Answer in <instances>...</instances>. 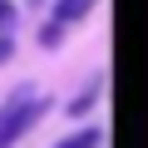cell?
Returning <instances> with one entry per match:
<instances>
[{
    "label": "cell",
    "instance_id": "cell-1",
    "mask_svg": "<svg viewBox=\"0 0 148 148\" xmlns=\"http://www.w3.org/2000/svg\"><path fill=\"white\" fill-rule=\"evenodd\" d=\"M45 114H49V99H45L40 89H30V84L10 89L5 104H0V148H15V143L45 119Z\"/></svg>",
    "mask_w": 148,
    "mask_h": 148
},
{
    "label": "cell",
    "instance_id": "cell-2",
    "mask_svg": "<svg viewBox=\"0 0 148 148\" xmlns=\"http://www.w3.org/2000/svg\"><path fill=\"white\" fill-rule=\"evenodd\" d=\"M99 94H104V74H94V79H89V84H84L79 94H74V99L64 104V114H69V119H84V114H89V109L99 104Z\"/></svg>",
    "mask_w": 148,
    "mask_h": 148
},
{
    "label": "cell",
    "instance_id": "cell-3",
    "mask_svg": "<svg viewBox=\"0 0 148 148\" xmlns=\"http://www.w3.org/2000/svg\"><path fill=\"white\" fill-rule=\"evenodd\" d=\"M94 5H99V0H54V15H49V20H59V25H79Z\"/></svg>",
    "mask_w": 148,
    "mask_h": 148
},
{
    "label": "cell",
    "instance_id": "cell-4",
    "mask_svg": "<svg viewBox=\"0 0 148 148\" xmlns=\"http://www.w3.org/2000/svg\"><path fill=\"white\" fill-rule=\"evenodd\" d=\"M99 143H104V128H79V133L59 138L54 148H99Z\"/></svg>",
    "mask_w": 148,
    "mask_h": 148
},
{
    "label": "cell",
    "instance_id": "cell-5",
    "mask_svg": "<svg viewBox=\"0 0 148 148\" xmlns=\"http://www.w3.org/2000/svg\"><path fill=\"white\" fill-rule=\"evenodd\" d=\"M64 30H69V25H59V20L40 25V45H45V49H59V45H64Z\"/></svg>",
    "mask_w": 148,
    "mask_h": 148
},
{
    "label": "cell",
    "instance_id": "cell-6",
    "mask_svg": "<svg viewBox=\"0 0 148 148\" xmlns=\"http://www.w3.org/2000/svg\"><path fill=\"white\" fill-rule=\"evenodd\" d=\"M10 59H15V40H10V35H0V69H5Z\"/></svg>",
    "mask_w": 148,
    "mask_h": 148
},
{
    "label": "cell",
    "instance_id": "cell-7",
    "mask_svg": "<svg viewBox=\"0 0 148 148\" xmlns=\"http://www.w3.org/2000/svg\"><path fill=\"white\" fill-rule=\"evenodd\" d=\"M10 20H15V5H10V0H0V30H5Z\"/></svg>",
    "mask_w": 148,
    "mask_h": 148
},
{
    "label": "cell",
    "instance_id": "cell-8",
    "mask_svg": "<svg viewBox=\"0 0 148 148\" xmlns=\"http://www.w3.org/2000/svg\"><path fill=\"white\" fill-rule=\"evenodd\" d=\"M25 5H30V10H40V5H45V0H25Z\"/></svg>",
    "mask_w": 148,
    "mask_h": 148
}]
</instances>
